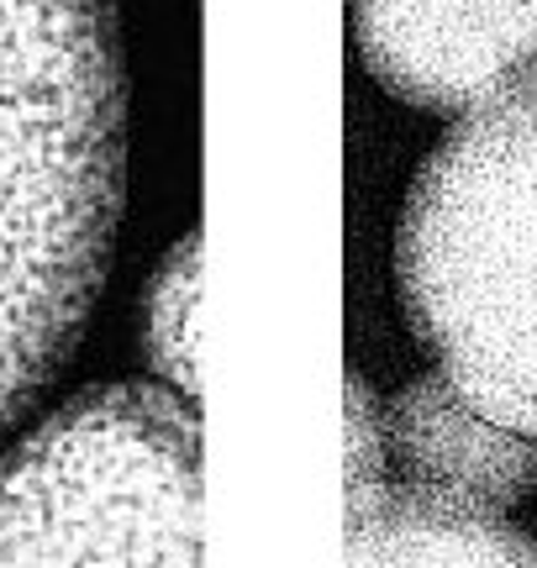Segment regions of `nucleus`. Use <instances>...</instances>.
Returning <instances> with one entry per match:
<instances>
[{"mask_svg":"<svg viewBox=\"0 0 537 568\" xmlns=\"http://www.w3.org/2000/svg\"><path fill=\"white\" fill-rule=\"evenodd\" d=\"M343 568H537V542L490 506L379 485L348 500Z\"/></svg>","mask_w":537,"mask_h":568,"instance_id":"nucleus-6","label":"nucleus"},{"mask_svg":"<svg viewBox=\"0 0 537 568\" xmlns=\"http://www.w3.org/2000/svg\"><path fill=\"white\" fill-rule=\"evenodd\" d=\"M395 284L437 374L485 422L537 443V69L422 159Z\"/></svg>","mask_w":537,"mask_h":568,"instance_id":"nucleus-2","label":"nucleus"},{"mask_svg":"<svg viewBox=\"0 0 537 568\" xmlns=\"http://www.w3.org/2000/svg\"><path fill=\"white\" fill-rule=\"evenodd\" d=\"M126 201L111 0H0V426L80 347Z\"/></svg>","mask_w":537,"mask_h":568,"instance_id":"nucleus-1","label":"nucleus"},{"mask_svg":"<svg viewBox=\"0 0 537 568\" xmlns=\"http://www.w3.org/2000/svg\"><path fill=\"white\" fill-rule=\"evenodd\" d=\"M201 237H185L148 284V358L180 400L201 395Z\"/></svg>","mask_w":537,"mask_h":568,"instance_id":"nucleus-7","label":"nucleus"},{"mask_svg":"<svg viewBox=\"0 0 537 568\" xmlns=\"http://www.w3.org/2000/svg\"><path fill=\"white\" fill-rule=\"evenodd\" d=\"M353 38L391 95L469 116L537 69V0H353Z\"/></svg>","mask_w":537,"mask_h":568,"instance_id":"nucleus-4","label":"nucleus"},{"mask_svg":"<svg viewBox=\"0 0 537 568\" xmlns=\"http://www.w3.org/2000/svg\"><path fill=\"white\" fill-rule=\"evenodd\" d=\"M0 568H201V416L84 389L0 458Z\"/></svg>","mask_w":537,"mask_h":568,"instance_id":"nucleus-3","label":"nucleus"},{"mask_svg":"<svg viewBox=\"0 0 537 568\" xmlns=\"http://www.w3.org/2000/svg\"><path fill=\"white\" fill-rule=\"evenodd\" d=\"M343 485H348V500L369 495V489L391 485L385 479V458H391V443H385V406L374 400L369 379H358L348 368V385H343Z\"/></svg>","mask_w":537,"mask_h":568,"instance_id":"nucleus-8","label":"nucleus"},{"mask_svg":"<svg viewBox=\"0 0 537 568\" xmlns=\"http://www.w3.org/2000/svg\"><path fill=\"white\" fill-rule=\"evenodd\" d=\"M385 443L406 485L506 510L537 489V443L485 422L443 374H422L385 410Z\"/></svg>","mask_w":537,"mask_h":568,"instance_id":"nucleus-5","label":"nucleus"}]
</instances>
